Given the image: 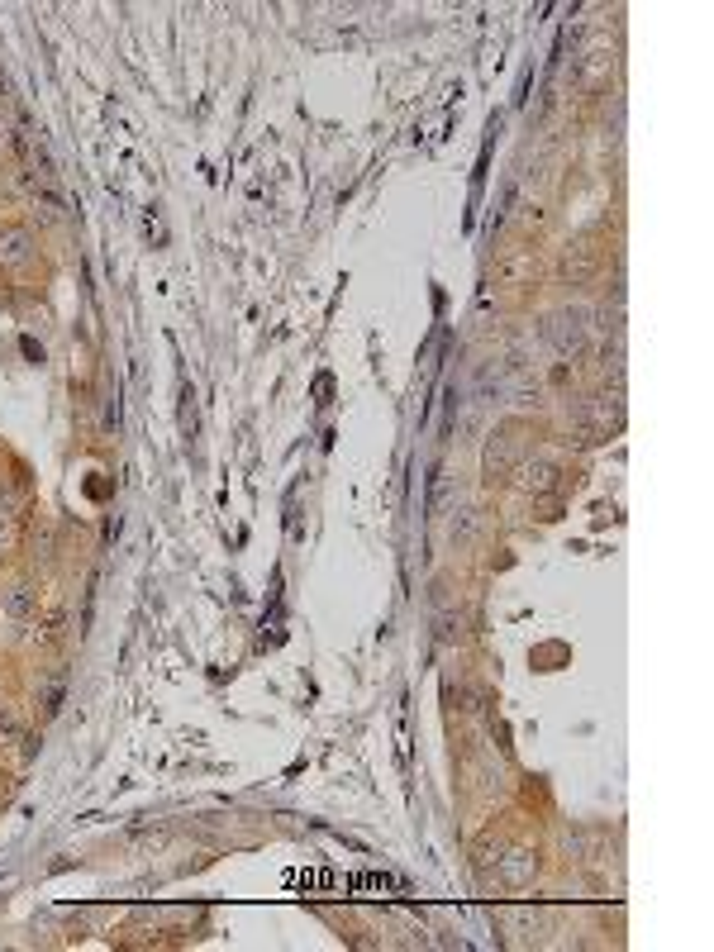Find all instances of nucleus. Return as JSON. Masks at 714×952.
I'll return each mask as SVG.
<instances>
[{
  "label": "nucleus",
  "mask_w": 714,
  "mask_h": 952,
  "mask_svg": "<svg viewBox=\"0 0 714 952\" xmlns=\"http://www.w3.org/2000/svg\"><path fill=\"white\" fill-rule=\"evenodd\" d=\"M581 310H572V315H557L553 324H548V338L557 343V353H581L586 348V324H581Z\"/></svg>",
  "instance_id": "7ed1b4c3"
},
{
  "label": "nucleus",
  "mask_w": 714,
  "mask_h": 952,
  "mask_svg": "<svg viewBox=\"0 0 714 952\" xmlns=\"http://www.w3.org/2000/svg\"><path fill=\"white\" fill-rule=\"evenodd\" d=\"M519 453H524V438H519L515 424H505L500 434H491L481 467H486V476H510V472H515V462H519Z\"/></svg>",
  "instance_id": "f257e3e1"
},
{
  "label": "nucleus",
  "mask_w": 714,
  "mask_h": 952,
  "mask_svg": "<svg viewBox=\"0 0 714 952\" xmlns=\"http://www.w3.org/2000/svg\"><path fill=\"white\" fill-rule=\"evenodd\" d=\"M34 262V234L24 224H5L0 229V267H29Z\"/></svg>",
  "instance_id": "f03ea898"
},
{
  "label": "nucleus",
  "mask_w": 714,
  "mask_h": 952,
  "mask_svg": "<svg viewBox=\"0 0 714 952\" xmlns=\"http://www.w3.org/2000/svg\"><path fill=\"white\" fill-rule=\"evenodd\" d=\"M500 881L505 886H529L534 881V853L529 848H510L500 857Z\"/></svg>",
  "instance_id": "20e7f679"
},
{
  "label": "nucleus",
  "mask_w": 714,
  "mask_h": 952,
  "mask_svg": "<svg viewBox=\"0 0 714 952\" xmlns=\"http://www.w3.org/2000/svg\"><path fill=\"white\" fill-rule=\"evenodd\" d=\"M557 462H529L524 467V491H534V496H543V491H553L557 486Z\"/></svg>",
  "instance_id": "423d86ee"
},
{
  "label": "nucleus",
  "mask_w": 714,
  "mask_h": 952,
  "mask_svg": "<svg viewBox=\"0 0 714 952\" xmlns=\"http://www.w3.org/2000/svg\"><path fill=\"white\" fill-rule=\"evenodd\" d=\"M5 615L10 619H34L39 615V591H34L29 581H15V586L5 591Z\"/></svg>",
  "instance_id": "39448f33"
},
{
  "label": "nucleus",
  "mask_w": 714,
  "mask_h": 952,
  "mask_svg": "<svg viewBox=\"0 0 714 952\" xmlns=\"http://www.w3.org/2000/svg\"><path fill=\"white\" fill-rule=\"evenodd\" d=\"M0 738H20V724L10 714H0Z\"/></svg>",
  "instance_id": "6e6552de"
},
{
  "label": "nucleus",
  "mask_w": 714,
  "mask_h": 952,
  "mask_svg": "<svg viewBox=\"0 0 714 952\" xmlns=\"http://www.w3.org/2000/svg\"><path fill=\"white\" fill-rule=\"evenodd\" d=\"M58 638H62V610H53L48 624H43V643H58Z\"/></svg>",
  "instance_id": "0eeeda50"
}]
</instances>
